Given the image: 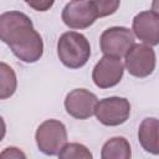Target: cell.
I'll return each mask as SVG.
<instances>
[{"label": "cell", "mask_w": 159, "mask_h": 159, "mask_svg": "<svg viewBox=\"0 0 159 159\" xmlns=\"http://www.w3.org/2000/svg\"><path fill=\"white\" fill-rule=\"evenodd\" d=\"M55 0H25L27 5H30L32 9L37 11H46L53 5Z\"/></svg>", "instance_id": "2e32d148"}, {"label": "cell", "mask_w": 159, "mask_h": 159, "mask_svg": "<svg viewBox=\"0 0 159 159\" xmlns=\"http://www.w3.org/2000/svg\"><path fill=\"white\" fill-rule=\"evenodd\" d=\"M138 139L144 150L159 154V119L145 118L139 125Z\"/></svg>", "instance_id": "8fae6325"}, {"label": "cell", "mask_w": 159, "mask_h": 159, "mask_svg": "<svg viewBox=\"0 0 159 159\" xmlns=\"http://www.w3.org/2000/svg\"><path fill=\"white\" fill-rule=\"evenodd\" d=\"M94 114L104 125H119L129 118L130 104L125 98L122 97L104 98L97 103Z\"/></svg>", "instance_id": "277c9868"}, {"label": "cell", "mask_w": 159, "mask_h": 159, "mask_svg": "<svg viewBox=\"0 0 159 159\" xmlns=\"http://www.w3.org/2000/svg\"><path fill=\"white\" fill-rule=\"evenodd\" d=\"M67 142L65 125L55 119L45 120L36 130V143L39 149L47 155H56Z\"/></svg>", "instance_id": "3957f363"}, {"label": "cell", "mask_w": 159, "mask_h": 159, "mask_svg": "<svg viewBox=\"0 0 159 159\" xmlns=\"http://www.w3.org/2000/svg\"><path fill=\"white\" fill-rule=\"evenodd\" d=\"M98 17L97 11L88 0H73L68 2L62 11L63 22L71 29H86Z\"/></svg>", "instance_id": "8992f818"}, {"label": "cell", "mask_w": 159, "mask_h": 159, "mask_svg": "<svg viewBox=\"0 0 159 159\" xmlns=\"http://www.w3.org/2000/svg\"><path fill=\"white\" fill-rule=\"evenodd\" d=\"M57 53L66 67L80 68L88 61L91 46L83 35L70 31L60 37L57 42Z\"/></svg>", "instance_id": "7a4b0ae2"}, {"label": "cell", "mask_w": 159, "mask_h": 159, "mask_svg": "<svg viewBox=\"0 0 159 159\" xmlns=\"http://www.w3.org/2000/svg\"><path fill=\"white\" fill-rule=\"evenodd\" d=\"M101 50L104 55L122 57L134 45V36L127 27H111L101 35Z\"/></svg>", "instance_id": "5b68a950"}, {"label": "cell", "mask_w": 159, "mask_h": 159, "mask_svg": "<svg viewBox=\"0 0 159 159\" xmlns=\"http://www.w3.org/2000/svg\"><path fill=\"white\" fill-rule=\"evenodd\" d=\"M58 157L60 158H67V159H71V158H75V159H78V158L91 159L92 154L89 153V150L84 145L78 144V143H70V144H65L63 145V148L58 153Z\"/></svg>", "instance_id": "5bb4252c"}, {"label": "cell", "mask_w": 159, "mask_h": 159, "mask_svg": "<svg viewBox=\"0 0 159 159\" xmlns=\"http://www.w3.org/2000/svg\"><path fill=\"white\" fill-rule=\"evenodd\" d=\"M123 76V63L120 57L106 55L94 66L92 72L93 82L99 88H109L116 86Z\"/></svg>", "instance_id": "ba28073f"}, {"label": "cell", "mask_w": 159, "mask_h": 159, "mask_svg": "<svg viewBox=\"0 0 159 159\" xmlns=\"http://www.w3.org/2000/svg\"><path fill=\"white\" fill-rule=\"evenodd\" d=\"M152 10L154 14H157L159 16V0H153L152 2Z\"/></svg>", "instance_id": "ac0fdd59"}, {"label": "cell", "mask_w": 159, "mask_h": 159, "mask_svg": "<svg viewBox=\"0 0 159 159\" xmlns=\"http://www.w3.org/2000/svg\"><path fill=\"white\" fill-rule=\"evenodd\" d=\"M130 155L129 143L123 137H116L106 142L101 154L103 159H128Z\"/></svg>", "instance_id": "7c38bea8"}, {"label": "cell", "mask_w": 159, "mask_h": 159, "mask_svg": "<svg viewBox=\"0 0 159 159\" xmlns=\"http://www.w3.org/2000/svg\"><path fill=\"white\" fill-rule=\"evenodd\" d=\"M0 98L5 99L14 94L16 89V76L11 67L1 62L0 65Z\"/></svg>", "instance_id": "4fadbf2b"}, {"label": "cell", "mask_w": 159, "mask_h": 159, "mask_svg": "<svg viewBox=\"0 0 159 159\" xmlns=\"http://www.w3.org/2000/svg\"><path fill=\"white\" fill-rule=\"evenodd\" d=\"M97 103V97L92 92L83 88H77L66 96L65 108L73 118L87 119L94 113Z\"/></svg>", "instance_id": "9c48e42d"}, {"label": "cell", "mask_w": 159, "mask_h": 159, "mask_svg": "<svg viewBox=\"0 0 159 159\" xmlns=\"http://www.w3.org/2000/svg\"><path fill=\"white\" fill-rule=\"evenodd\" d=\"M2 159L4 158H25V154L24 153H21L19 149H16V148H6L2 153H1V155H0Z\"/></svg>", "instance_id": "e0dca14e"}, {"label": "cell", "mask_w": 159, "mask_h": 159, "mask_svg": "<svg viewBox=\"0 0 159 159\" xmlns=\"http://www.w3.org/2000/svg\"><path fill=\"white\" fill-rule=\"evenodd\" d=\"M0 37L24 62H36L42 56V39L22 12L7 11L0 16Z\"/></svg>", "instance_id": "6da1fadb"}, {"label": "cell", "mask_w": 159, "mask_h": 159, "mask_svg": "<svg viewBox=\"0 0 159 159\" xmlns=\"http://www.w3.org/2000/svg\"><path fill=\"white\" fill-rule=\"evenodd\" d=\"M99 17L112 15L117 11L120 0H91Z\"/></svg>", "instance_id": "9a60e30c"}, {"label": "cell", "mask_w": 159, "mask_h": 159, "mask_svg": "<svg viewBox=\"0 0 159 159\" xmlns=\"http://www.w3.org/2000/svg\"><path fill=\"white\" fill-rule=\"evenodd\" d=\"M125 67L135 77L149 76L155 67V53L145 45H133L125 55Z\"/></svg>", "instance_id": "52a82bcc"}, {"label": "cell", "mask_w": 159, "mask_h": 159, "mask_svg": "<svg viewBox=\"0 0 159 159\" xmlns=\"http://www.w3.org/2000/svg\"><path fill=\"white\" fill-rule=\"evenodd\" d=\"M135 36L149 46L159 43V16L153 11H143L133 19Z\"/></svg>", "instance_id": "30bf717a"}]
</instances>
